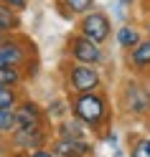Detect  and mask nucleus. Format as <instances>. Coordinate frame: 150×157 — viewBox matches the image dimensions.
Segmentation results:
<instances>
[{
    "instance_id": "f257e3e1",
    "label": "nucleus",
    "mask_w": 150,
    "mask_h": 157,
    "mask_svg": "<svg viewBox=\"0 0 150 157\" xmlns=\"http://www.w3.org/2000/svg\"><path fill=\"white\" fill-rule=\"evenodd\" d=\"M69 112L92 132H102L109 124V117H112L109 99H107V94L102 89L99 91H84V94H71Z\"/></svg>"
},
{
    "instance_id": "f03ea898",
    "label": "nucleus",
    "mask_w": 150,
    "mask_h": 157,
    "mask_svg": "<svg viewBox=\"0 0 150 157\" xmlns=\"http://www.w3.org/2000/svg\"><path fill=\"white\" fill-rule=\"evenodd\" d=\"M31 63H38V51L31 38L23 33L0 36V68H5V66L26 68Z\"/></svg>"
},
{
    "instance_id": "7ed1b4c3",
    "label": "nucleus",
    "mask_w": 150,
    "mask_h": 157,
    "mask_svg": "<svg viewBox=\"0 0 150 157\" xmlns=\"http://www.w3.org/2000/svg\"><path fill=\"white\" fill-rule=\"evenodd\" d=\"M64 86L69 94H84V91H99L104 86V76L99 71V66H87L76 61H64Z\"/></svg>"
},
{
    "instance_id": "20e7f679",
    "label": "nucleus",
    "mask_w": 150,
    "mask_h": 157,
    "mask_svg": "<svg viewBox=\"0 0 150 157\" xmlns=\"http://www.w3.org/2000/svg\"><path fill=\"white\" fill-rule=\"evenodd\" d=\"M120 106L130 117H137V119L148 117L150 114V86L135 76L125 78L122 86H120Z\"/></svg>"
},
{
    "instance_id": "39448f33",
    "label": "nucleus",
    "mask_w": 150,
    "mask_h": 157,
    "mask_svg": "<svg viewBox=\"0 0 150 157\" xmlns=\"http://www.w3.org/2000/svg\"><path fill=\"white\" fill-rule=\"evenodd\" d=\"M76 33H82V36L89 38V41L104 46L109 38H112V18H109L104 10L94 8V10L84 13L82 18H76Z\"/></svg>"
},
{
    "instance_id": "423d86ee",
    "label": "nucleus",
    "mask_w": 150,
    "mask_h": 157,
    "mask_svg": "<svg viewBox=\"0 0 150 157\" xmlns=\"http://www.w3.org/2000/svg\"><path fill=\"white\" fill-rule=\"evenodd\" d=\"M66 58L76 63H87V66H102L104 63V48L89 41L82 33H71L66 38Z\"/></svg>"
},
{
    "instance_id": "0eeeda50",
    "label": "nucleus",
    "mask_w": 150,
    "mask_h": 157,
    "mask_svg": "<svg viewBox=\"0 0 150 157\" xmlns=\"http://www.w3.org/2000/svg\"><path fill=\"white\" fill-rule=\"evenodd\" d=\"M8 142L15 152H33L41 150L48 142V127H33V129H13V134H8Z\"/></svg>"
},
{
    "instance_id": "6e6552de",
    "label": "nucleus",
    "mask_w": 150,
    "mask_h": 157,
    "mask_svg": "<svg viewBox=\"0 0 150 157\" xmlns=\"http://www.w3.org/2000/svg\"><path fill=\"white\" fill-rule=\"evenodd\" d=\"M33 127H48L46 112L31 99H21L15 106V129H33Z\"/></svg>"
},
{
    "instance_id": "1a4fd4ad",
    "label": "nucleus",
    "mask_w": 150,
    "mask_h": 157,
    "mask_svg": "<svg viewBox=\"0 0 150 157\" xmlns=\"http://www.w3.org/2000/svg\"><path fill=\"white\" fill-rule=\"evenodd\" d=\"M125 61H127V68L132 74H140V76L150 74V38H143L135 48H130Z\"/></svg>"
},
{
    "instance_id": "9d476101",
    "label": "nucleus",
    "mask_w": 150,
    "mask_h": 157,
    "mask_svg": "<svg viewBox=\"0 0 150 157\" xmlns=\"http://www.w3.org/2000/svg\"><path fill=\"white\" fill-rule=\"evenodd\" d=\"M54 155L56 157H89L92 155V142L84 140H64V137H56L54 142Z\"/></svg>"
},
{
    "instance_id": "9b49d317",
    "label": "nucleus",
    "mask_w": 150,
    "mask_h": 157,
    "mask_svg": "<svg viewBox=\"0 0 150 157\" xmlns=\"http://www.w3.org/2000/svg\"><path fill=\"white\" fill-rule=\"evenodd\" d=\"M94 3L97 0H54V8L64 21H74V18H82L84 13L94 10Z\"/></svg>"
},
{
    "instance_id": "f8f14e48",
    "label": "nucleus",
    "mask_w": 150,
    "mask_h": 157,
    "mask_svg": "<svg viewBox=\"0 0 150 157\" xmlns=\"http://www.w3.org/2000/svg\"><path fill=\"white\" fill-rule=\"evenodd\" d=\"M143 28H137L132 23H125V25H120L117 28V33H115V41L117 46L122 48V51H130V48H135L140 41H143Z\"/></svg>"
},
{
    "instance_id": "ddd939ff",
    "label": "nucleus",
    "mask_w": 150,
    "mask_h": 157,
    "mask_svg": "<svg viewBox=\"0 0 150 157\" xmlns=\"http://www.w3.org/2000/svg\"><path fill=\"white\" fill-rule=\"evenodd\" d=\"M56 137H64V140H84L87 137V127L71 117V119H59V127H56Z\"/></svg>"
},
{
    "instance_id": "4468645a",
    "label": "nucleus",
    "mask_w": 150,
    "mask_h": 157,
    "mask_svg": "<svg viewBox=\"0 0 150 157\" xmlns=\"http://www.w3.org/2000/svg\"><path fill=\"white\" fill-rule=\"evenodd\" d=\"M21 28H23L21 13L13 10V8L0 5V36H5V33H21Z\"/></svg>"
},
{
    "instance_id": "2eb2a0df",
    "label": "nucleus",
    "mask_w": 150,
    "mask_h": 157,
    "mask_svg": "<svg viewBox=\"0 0 150 157\" xmlns=\"http://www.w3.org/2000/svg\"><path fill=\"white\" fill-rule=\"evenodd\" d=\"M23 81H26V71H23V68H15V66H5V68H0V84H3V86L21 89Z\"/></svg>"
},
{
    "instance_id": "dca6fc26",
    "label": "nucleus",
    "mask_w": 150,
    "mask_h": 157,
    "mask_svg": "<svg viewBox=\"0 0 150 157\" xmlns=\"http://www.w3.org/2000/svg\"><path fill=\"white\" fill-rule=\"evenodd\" d=\"M21 91L13 89V86H3L0 89V109H15L18 104H21Z\"/></svg>"
},
{
    "instance_id": "f3484780",
    "label": "nucleus",
    "mask_w": 150,
    "mask_h": 157,
    "mask_svg": "<svg viewBox=\"0 0 150 157\" xmlns=\"http://www.w3.org/2000/svg\"><path fill=\"white\" fill-rule=\"evenodd\" d=\"M15 129V109H0V137L13 134Z\"/></svg>"
},
{
    "instance_id": "a211bd4d",
    "label": "nucleus",
    "mask_w": 150,
    "mask_h": 157,
    "mask_svg": "<svg viewBox=\"0 0 150 157\" xmlns=\"http://www.w3.org/2000/svg\"><path fill=\"white\" fill-rule=\"evenodd\" d=\"M130 157H150V137H140L130 147Z\"/></svg>"
},
{
    "instance_id": "6ab92c4d",
    "label": "nucleus",
    "mask_w": 150,
    "mask_h": 157,
    "mask_svg": "<svg viewBox=\"0 0 150 157\" xmlns=\"http://www.w3.org/2000/svg\"><path fill=\"white\" fill-rule=\"evenodd\" d=\"M0 5H5V8H13V10L23 13V10H28L31 0H0Z\"/></svg>"
},
{
    "instance_id": "aec40b11",
    "label": "nucleus",
    "mask_w": 150,
    "mask_h": 157,
    "mask_svg": "<svg viewBox=\"0 0 150 157\" xmlns=\"http://www.w3.org/2000/svg\"><path fill=\"white\" fill-rule=\"evenodd\" d=\"M21 157H56L54 150H46V147H41V150H33V152H26Z\"/></svg>"
},
{
    "instance_id": "412c9836",
    "label": "nucleus",
    "mask_w": 150,
    "mask_h": 157,
    "mask_svg": "<svg viewBox=\"0 0 150 157\" xmlns=\"http://www.w3.org/2000/svg\"><path fill=\"white\" fill-rule=\"evenodd\" d=\"M143 36H145V38H150V18L143 23Z\"/></svg>"
},
{
    "instance_id": "4be33fe9",
    "label": "nucleus",
    "mask_w": 150,
    "mask_h": 157,
    "mask_svg": "<svg viewBox=\"0 0 150 157\" xmlns=\"http://www.w3.org/2000/svg\"><path fill=\"white\" fill-rule=\"evenodd\" d=\"M132 3H135V0H120V5H125V8H127V5H132Z\"/></svg>"
},
{
    "instance_id": "5701e85b",
    "label": "nucleus",
    "mask_w": 150,
    "mask_h": 157,
    "mask_svg": "<svg viewBox=\"0 0 150 157\" xmlns=\"http://www.w3.org/2000/svg\"><path fill=\"white\" fill-rule=\"evenodd\" d=\"M115 157H122V155H120V152H115Z\"/></svg>"
},
{
    "instance_id": "b1692460",
    "label": "nucleus",
    "mask_w": 150,
    "mask_h": 157,
    "mask_svg": "<svg viewBox=\"0 0 150 157\" xmlns=\"http://www.w3.org/2000/svg\"><path fill=\"white\" fill-rule=\"evenodd\" d=\"M0 89H3V84H0Z\"/></svg>"
}]
</instances>
